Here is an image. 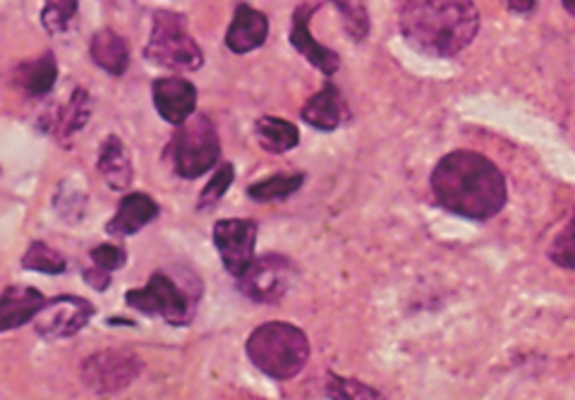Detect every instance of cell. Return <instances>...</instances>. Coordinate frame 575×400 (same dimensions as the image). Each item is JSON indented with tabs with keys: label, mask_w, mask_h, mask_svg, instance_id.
Wrapping results in <instances>:
<instances>
[{
	"label": "cell",
	"mask_w": 575,
	"mask_h": 400,
	"mask_svg": "<svg viewBox=\"0 0 575 400\" xmlns=\"http://www.w3.org/2000/svg\"><path fill=\"white\" fill-rule=\"evenodd\" d=\"M430 185L439 206L473 220L496 216L509 199L506 177L496 163L468 150L441 158L432 171Z\"/></svg>",
	"instance_id": "obj_1"
},
{
	"label": "cell",
	"mask_w": 575,
	"mask_h": 400,
	"mask_svg": "<svg viewBox=\"0 0 575 400\" xmlns=\"http://www.w3.org/2000/svg\"><path fill=\"white\" fill-rule=\"evenodd\" d=\"M480 29L475 0H408L401 32L412 49L432 58H453L468 49Z\"/></svg>",
	"instance_id": "obj_2"
},
{
	"label": "cell",
	"mask_w": 575,
	"mask_h": 400,
	"mask_svg": "<svg viewBox=\"0 0 575 400\" xmlns=\"http://www.w3.org/2000/svg\"><path fill=\"white\" fill-rule=\"evenodd\" d=\"M247 358L259 372L286 381L298 377L309 360V340L288 321H267L247 338Z\"/></svg>",
	"instance_id": "obj_3"
},
{
	"label": "cell",
	"mask_w": 575,
	"mask_h": 400,
	"mask_svg": "<svg viewBox=\"0 0 575 400\" xmlns=\"http://www.w3.org/2000/svg\"><path fill=\"white\" fill-rule=\"evenodd\" d=\"M199 298L202 284L195 274H185L181 280L166 271H158L144 288L130 290L125 302L142 315L164 317L173 326H187L195 319Z\"/></svg>",
	"instance_id": "obj_4"
},
{
	"label": "cell",
	"mask_w": 575,
	"mask_h": 400,
	"mask_svg": "<svg viewBox=\"0 0 575 400\" xmlns=\"http://www.w3.org/2000/svg\"><path fill=\"white\" fill-rule=\"evenodd\" d=\"M144 55L152 63L171 70H197L204 63V53L192 39L185 18L171 10L154 12L152 39L146 43Z\"/></svg>",
	"instance_id": "obj_5"
},
{
	"label": "cell",
	"mask_w": 575,
	"mask_h": 400,
	"mask_svg": "<svg viewBox=\"0 0 575 400\" xmlns=\"http://www.w3.org/2000/svg\"><path fill=\"white\" fill-rule=\"evenodd\" d=\"M171 152L175 171H178V175L187 177V181L212 171L220 156V142L214 123L202 113H192L185 123L178 125Z\"/></svg>",
	"instance_id": "obj_6"
},
{
	"label": "cell",
	"mask_w": 575,
	"mask_h": 400,
	"mask_svg": "<svg viewBox=\"0 0 575 400\" xmlns=\"http://www.w3.org/2000/svg\"><path fill=\"white\" fill-rule=\"evenodd\" d=\"M142 372V360L130 350H101L82 365V381L96 393H115L127 389Z\"/></svg>",
	"instance_id": "obj_7"
},
{
	"label": "cell",
	"mask_w": 575,
	"mask_h": 400,
	"mask_svg": "<svg viewBox=\"0 0 575 400\" xmlns=\"http://www.w3.org/2000/svg\"><path fill=\"white\" fill-rule=\"evenodd\" d=\"M292 274V264L286 257L267 255L253 259V264L238 276V286L249 300L271 305L290 290Z\"/></svg>",
	"instance_id": "obj_8"
},
{
	"label": "cell",
	"mask_w": 575,
	"mask_h": 400,
	"mask_svg": "<svg viewBox=\"0 0 575 400\" xmlns=\"http://www.w3.org/2000/svg\"><path fill=\"white\" fill-rule=\"evenodd\" d=\"M92 317V302H86L84 298H75V295H61V298H55L51 302H43V307L32 321L39 336L55 340L80 334Z\"/></svg>",
	"instance_id": "obj_9"
},
{
	"label": "cell",
	"mask_w": 575,
	"mask_h": 400,
	"mask_svg": "<svg viewBox=\"0 0 575 400\" xmlns=\"http://www.w3.org/2000/svg\"><path fill=\"white\" fill-rule=\"evenodd\" d=\"M214 243L228 274L240 276L255 259L257 224L249 218H226L214 226Z\"/></svg>",
	"instance_id": "obj_10"
},
{
	"label": "cell",
	"mask_w": 575,
	"mask_h": 400,
	"mask_svg": "<svg viewBox=\"0 0 575 400\" xmlns=\"http://www.w3.org/2000/svg\"><path fill=\"white\" fill-rule=\"evenodd\" d=\"M158 115L171 125H181L197 111V89L183 78H161L152 84Z\"/></svg>",
	"instance_id": "obj_11"
},
{
	"label": "cell",
	"mask_w": 575,
	"mask_h": 400,
	"mask_svg": "<svg viewBox=\"0 0 575 400\" xmlns=\"http://www.w3.org/2000/svg\"><path fill=\"white\" fill-rule=\"evenodd\" d=\"M317 8L312 6H300L292 14V29H290V43L292 49L302 53L307 58L309 65H315L317 70H321L324 75L331 78L341 68V58H338L336 51L321 47L317 43V39L309 34V18H312Z\"/></svg>",
	"instance_id": "obj_12"
},
{
	"label": "cell",
	"mask_w": 575,
	"mask_h": 400,
	"mask_svg": "<svg viewBox=\"0 0 575 400\" xmlns=\"http://www.w3.org/2000/svg\"><path fill=\"white\" fill-rule=\"evenodd\" d=\"M269 37V20L267 14L255 10L253 6L240 3L235 8V18L228 27L226 47L233 53H249L259 49Z\"/></svg>",
	"instance_id": "obj_13"
},
{
	"label": "cell",
	"mask_w": 575,
	"mask_h": 400,
	"mask_svg": "<svg viewBox=\"0 0 575 400\" xmlns=\"http://www.w3.org/2000/svg\"><path fill=\"white\" fill-rule=\"evenodd\" d=\"M348 115L350 111L346 106V99L333 84H324L319 92L302 106V121L324 132L341 127L348 121Z\"/></svg>",
	"instance_id": "obj_14"
},
{
	"label": "cell",
	"mask_w": 575,
	"mask_h": 400,
	"mask_svg": "<svg viewBox=\"0 0 575 400\" xmlns=\"http://www.w3.org/2000/svg\"><path fill=\"white\" fill-rule=\"evenodd\" d=\"M158 216V204L144 195V192H132L127 195L121 206H117L115 216L109 220L106 230L115 238H125V235H135L144 226H150L152 220Z\"/></svg>",
	"instance_id": "obj_15"
},
{
	"label": "cell",
	"mask_w": 575,
	"mask_h": 400,
	"mask_svg": "<svg viewBox=\"0 0 575 400\" xmlns=\"http://www.w3.org/2000/svg\"><path fill=\"white\" fill-rule=\"evenodd\" d=\"M43 295L27 286H10L0 298V334L12 331L18 326L32 321L43 307Z\"/></svg>",
	"instance_id": "obj_16"
},
{
	"label": "cell",
	"mask_w": 575,
	"mask_h": 400,
	"mask_svg": "<svg viewBox=\"0 0 575 400\" xmlns=\"http://www.w3.org/2000/svg\"><path fill=\"white\" fill-rule=\"evenodd\" d=\"M96 166L111 189L123 192L132 185V161L123 140L117 135H109L106 142L101 144Z\"/></svg>",
	"instance_id": "obj_17"
},
{
	"label": "cell",
	"mask_w": 575,
	"mask_h": 400,
	"mask_svg": "<svg viewBox=\"0 0 575 400\" xmlns=\"http://www.w3.org/2000/svg\"><path fill=\"white\" fill-rule=\"evenodd\" d=\"M90 51H92V61L101 70H106L109 75L113 78L125 75V70L130 65V51L125 39L121 34H115L113 29H101V32H96L92 37Z\"/></svg>",
	"instance_id": "obj_18"
},
{
	"label": "cell",
	"mask_w": 575,
	"mask_h": 400,
	"mask_svg": "<svg viewBox=\"0 0 575 400\" xmlns=\"http://www.w3.org/2000/svg\"><path fill=\"white\" fill-rule=\"evenodd\" d=\"M58 80V63L53 53H43L34 61H24L14 70V84L24 89L27 94L43 96L49 94Z\"/></svg>",
	"instance_id": "obj_19"
},
{
	"label": "cell",
	"mask_w": 575,
	"mask_h": 400,
	"mask_svg": "<svg viewBox=\"0 0 575 400\" xmlns=\"http://www.w3.org/2000/svg\"><path fill=\"white\" fill-rule=\"evenodd\" d=\"M255 132L259 146L269 154H286L300 144V130L284 121V117L261 115L255 125Z\"/></svg>",
	"instance_id": "obj_20"
},
{
	"label": "cell",
	"mask_w": 575,
	"mask_h": 400,
	"mask_svg": "<svg viewBox=\"0 0 575 400\" xmlns=\"http://www.w3.org/2000/svg\"><path fill=\"white\" fill-rule=\"evenodd\" d=\"M90 115H92V96L86 94V89H78V92H72L65 106L55 113L51 132L58 140L65 142L72 135H78V132L90 123Z\"/></svg>",
	"instance_id": "obj_21"
},
{
	"label": "cell",
	"mask_w": 575,
	"mask_h": 400,
	"mask_svg": "<svg viewBox=\"0 0 575 400\" xmlns=\"http://www.w3.org/2000/svg\"><path fill=\"white\" fill-rule=\"evenodd\" d=\"M305 183L302 173H281V175H271L267 181L249 185L247 195L253 197L255 202H274V199H286L290 197L292 192H298Z\"/></svg>",
	"instance_id": "obj_22"
},
{
	"label": "cell",
	"mask_w": 575,
	"mask_h": 400,
	"mask_svg": "<svg viewBox=\"0 0 575 400\" xmlns=\"http://www.w3.org/2000/svg\"><path fill=\"white\" fill-rule=\"evenodd\" d=\"M22 266L27 271H41V274H63L65 271V257L58 255L53 247L47 243H32L22 257Z\"/></svg>",
	"instance_id": "obj_23"
},
{
	"label": "cell",
	"mask_w": 575,
	"mask_h": 400,
	"mask_svg": "<svg viewBox=\"0 0 575 400\" xmlns=\"http://www.w3.org/2000/svg\"><path fill=\"white\" fill-rule=\"evenodd\" d=\"M329 3L341 12L343 27L352 41H362L370 34V14H367L362 0H329Z\"/></svg>",
	"instance_id": "obj_24"
},
{
	"label": "cell",
	"mask_w": 575,
	"mask_h": 400,
	"mask_svg": "<svg viewBox=\"0 0 575 400\" xmlns=\"http://www.w3.org/2000/svg\"><path fill=\"white\" fill-rule=\"evenodd\" d=\"M80 0H47V8L41 12V22L51 34H61L75 20Z\"/></svg>",
	"instance_id": "obj_25"
},
{
	"label": "cell",
	"mask_w": 575,
	"mask_h": 400,
	"mask_svg": "<svg viewBox=\"0 0 575 400\" xmlns=\"http://www.w3.org/2000/svg\"><path fill=\"white\" fill-rule=\"evenodd\" d=\"M550 259L562 266V269L575 271V216L566 224V228L556 235L550 247Z\"/></svg>",
	"instance_id": "obj_26"
},
{
	"label": "cell",
	"mask_w": 575,
	"mask_h": 400,
	"mask_svg": "<svg viewBox=\"0 0 575 400\" xmlns=\"http://www.w3.org/2000/svg\"><path fill=\"white\" fill-rule=\"evenodd\" d=\"M233 177H235L233 166H230V163H224V166H220V168L214 173L209 185L204 187L202 197H199V204H197L199 209H209V206H214L220 197H224L226 192H228V187H230V183H233Z\"/></svg>",
	"instance_id": "obj_27"
},
{
	"label": "cell",
	"mask_w": 575,
	"mask_h": 400,
	"mask_svg": "<svg viewBox=\"0 0 575 400\" xmlns=\"http://www.w3.org/2000/svg\"><path fill=\"white\" fill-rule=\"evenodd\" d=\"M55 209L68 220H80L84 216V192H65V187L61 185V192H55Z\"/></svg>",
	"instance_id": "obj_28"
},
{
	"label": "cell",
	"mask_w": 575,
	"mask_h": 400,
	"mask_svg": "<svg viewBox=\"0 0 575 400\" xmlns=\"http://www.w3.org/2000/svg\"><path fill=\"white\" fill-rule=\"evenodd\" d=\"M92 259H94L96 266H101V269H106V271L113 274L117 269H123L125 261H127V255H125V249L117 247V245H99V247L92 249Z\"/></svg>",
	"instance_id": "obj_29"
},
{
	"label": "cell",
	"mask_w": 575,
	"mask_h": 400,
	"mask_svg": "<svg viewBox=\"0 0 575 400\" xmlns=\"http://www.w3.org/2000/svg\"><path fill=\"white\" fill-rule=\"evenodd\" d=\"M329 396H336V398H377L379 393L367 389L364 383L360 381H352V379H341V377H331L329 379Z\"/></svg>",
	"instance_id": "obj_30"
},
{
	"label": "cell",
	"mask_w": 575,
	"mask_h": 400,
	"mask_svg": "<svg viewBox=\"0 0 575 400\" xmlns=\"http://www.w3.org/2000/svg\"><path fill=\"white\" fill-rule=\"evenodd\" d=\"M84 280L90 284L94 290H106L111 286V271L101 269V266H94V269H86L84 274Z\"/></svg>",
	"instance_id": "obj_31"
},
{
	"label": "cell",
	"mask_w": 575,
	"mask_h": 400,
	"mask_svg": "<svg viewBox=\"0 0 575 400\" xmlns=\"http://www.w3.org/2000/svg\"><path fill=\"white\" fill-rule=\"evenodd\" d=\"M509 8L513 12H530L535 8V0H509Z\"/></svg>",
	"instance_id": "obj_32"
},
{
	"label": "cell",
	"mask_w": 575,
	"mask_h": 400,
	"mask_svg": "<svg viewBox=\"0 0 575 400\" xmlns=\"http://www.w3.org/2000/svg\"><path fill=\"white\" fill-rule=\"evenodd\" d=\"M562 3H564V8L575 18V0H562Z\"/></svg>",
	"instance_id": "obj_33"
}]
</instances>
